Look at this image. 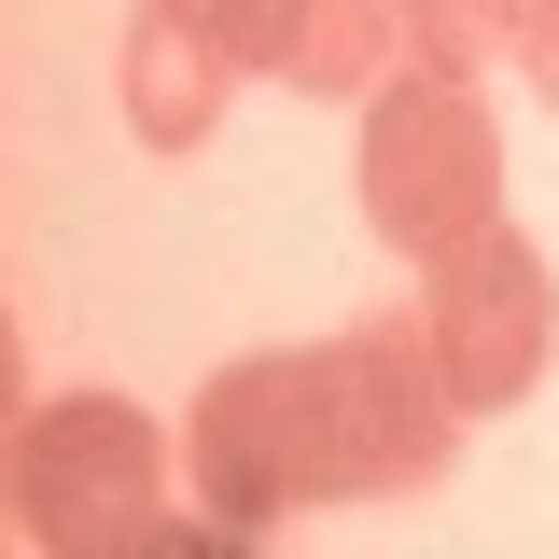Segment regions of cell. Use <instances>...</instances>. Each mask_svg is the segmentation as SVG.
Here are the masks:
<instances>
[{
    "mask_svg": "<svg viewBox=\"0 0 559 559\" xmlns=\"http://www.w3.org/2000/svg\"><path fill=\"white\" fill-rule=\"evenodd\" d=\"M14 532L43 559H182L224 546V518H168V448L127 392H57L14 419Z\"/></svg>",
    "mask_w": 559,
    "mask_h": 559,
    "instance_id": "obj_2",
    "label": "cell"
},
{
    "mask_svg": "<svg viewBox=\"0 0 559 559\" xmlns=\"http://www.w3.org/2000/svg\"><path fill=\"white\" fill-rule=\"evenodd\" d=\"M182 476H197V503L224 532H280V518H322L349 489H378L364 476V419H349L336 336L224 364L197 392V419H182Z\"/></svg>",
    "mask_w": 559,
    "mask_h": 559,
    "instance_id": "obj_1",
    "label": "cell"
},
{
    "mask_svg": "<svg viewBox=\"0 0 559 559\" xmlns=\"http://www.w3.org/2000/svg\"><path fill=\"white\" fill-rule=\"evenodd\" d=\"M419 322H433V349H448L462 406L489 419V406H518V392H546V364H559V280H546V252H532L518 224H489L476 252L433 266Z\"/></svg>",
    "mask_w": 559,
    "mask_h": 559,
    "instance_id": "obj_4",
    "label": "cell"
},
{
    "mask_svg": "<svg viewBox=\"0 0 559 559\" xmlns=\"http://www.w3.org/2000/svg\"><path fill=\"white\" fill-rule=\"evenodd\" d=\"M210 28L238 43V70H294L308 28H322V0H210Z\"/></svg>",
    "mask_w": 559,
    "mask_h": 559,
    "instance_id": "obj_8",
    "label": "cell"
},
{
    "mask_svg": "<svg viewBox=\"0 0 559 559\" xmlns=\"http://www.w3.org/2000/svg\"><path fill=\"white\" fill-rule=\"evenodd\" d=\"M112 57H127V127L154 140V154H197V140H224V98H238V43L210 28V0H140Z\"/></svg>",
    "mask_w": 559,
    "mask_h": 559,
    "instance_id": "obj_6",
    "label": "cell"
},
{
    "mask_svg": "<svg viewBox=\"0 0 559 559\" xmlns=\"http://www.w3.org/2000/svg\"><path fill=\"white\" fill-rule=\"evenodd\" d=\"M532 43V0H406V57L419 70H462L476 84L489 57H518Z\"/></svg>",
    "mask_w": 559,
    "mask_h": 559,
    "instance_id": "obj_7",
    "label": "cell"
},
{
    "mask_svg": "<svg viewBox=\"0 0 559 559\" xmlns=\"http://www.w3.org/2000/svg\"><path fill=\"white\" fill-rule=\"evenodd\" d=\"M336 364H349V419H364V476L378 489H433L448 462H462V378H448V349H433V322L419 308H392V322H336Z\"/></svg>",
    "mask_w": 559,
    "mask_h": 559,
    "instance_id": "obj_5",
    "label": "cell"
},
{
    "mask_svg": "<svg viewBox=\"0 0 559 559\" xmlns=\"http://www.w3.org/2000/svg\"><path fill=\"white\" fill-rule=\"evenodd\" d=\"M364 224L419 280L503 224V154H489V112L462 70H392L364 98Z\"/></svg>",
    "mask_w": 559,
    "mask_h": 559,
    "instance_id": "obj_3",
    "label": "cell"
}]
</instances>
